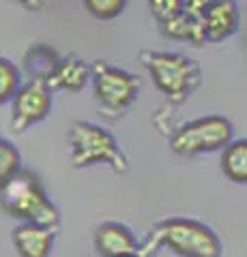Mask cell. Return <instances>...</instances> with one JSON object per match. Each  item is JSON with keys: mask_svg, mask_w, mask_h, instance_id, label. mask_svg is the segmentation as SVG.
Returning <instances> with one entry per match:
<instances>
[{"mask_svg": "<svg viewBox=\"0 0 247 257\" xmlns=\"http://www.w3.org/2000/svg\"><path fill=\"white\" fill-rule=\"evenodd\" d=\"M232 122L224 116H204L183 124L170 138V148L181 157L226 148L232 142Z\"/></svg>", "mask_w": 247, "mask_h": 257, "instance_id": "8992f818", "label": "cell"}, {"mask_svg": "<svg viewBox=\"0 0 247 257\" xmlns=\"http://www.w3.org/2000/svg\"><path fill=\"white\" fill-rule=\"evenodd\" d=\"M52 109V90L45 82L39 79H28L20 86L11 99V128L15 133H22L33 124L50 114Z\"/></svg>", "mask_w": 247, "mask_h": 257, "instance_id": "52a82bcc", "label": "cell"}, {"mask_svg": "<svg viewBox=\"0 0 247 257\" xmlns=\"http://www.w3.org/2000/svg\"><path fill=\"white\" fill-rule=\"evenodd\" d=\"M84 9L97 20H114L123 13L127 0H82Z\"/></svg>", "mask_w": 247, "mask_h": 257, "instance_id": "e0dca14e", "label": "cell"}, {"mask_svg": "<svg viewBox=\"0 0 247 257\" xmlns=\"http://www.w3.org/2000/svg\"><path fill=\"white\" fill-rule=\"evenodd\" d=\"M69 146H71V165L75 170L103 163L114 172H129V159L121 150L118 142L108 128L93 122H73L69 128Z\"/></svg>", "mask_w": 247, "mask_h": 257, "instance_id": "3957f363", "label": "cell"}, {"mask_svg": "<svg viewBox=\"0 0 247 257\" xmlns=\"http://www.w3.org/2000/svg\"><path fill=\"white\" fill-rule=\"evenodd\" d=\"M22 170V155L9 140L0 138V189Z\"/></svg>", "mask_w": 247, "mask_h": 257, "instance_id": "2e32d148", "label": "cell"}, {"mask_svg": "<svg viewBox=\"0 0 247 257\" xmlns=\"http://www.w3.org/2000/svg\"><path fill=\"white\" fill-rule=\"evenodd\" d=\"M170 248L181 257H219L221 242L217 234L200 221L166 219L155 225L148 238L140 244V257H153L157 248Z\"/></svg>", "mask_w": 247, "mask_h": 257, "instance_id": "6da1fadb", "label": "cell"}, {"mask_svg": "<svg viewBox=\"0 0 247 257\" xmlns=\"http://www.w3.org/2000/svg\"><path fill=\"white\" fill-rule=\"evenodd\" d=\"M11 238L20 257H50L56 240V229L35 223H20L13 229Z\"/></svg>", "mask_w": 247, "mask_h": 257, "instance_id": "30bf717a", "label": "cell"}, {"mask_svg": "<svg viewBox=\"0 0 247 257\" xmlns=\"http://www.w3.org/2000/svg\"><path fill=\"white\" fill-rule=\"evenodd\" d=\"M18 3L22 7H26L28 11H39V9H43V3L45 0H18Z\"/></svg>", "mask_w": 247, "mask_h": 257, "instance_id": "ffe728a7", "label": "cell"}, {"mask_svg": "<svg viewBox=\"0 0 247 257\" xmlns=\"http://www.w3.org/2000/svg\"><path fill=\"white\" fill-rule=\"evenodd\" d=\"M181 5H183V13H187V15H191V18L200 20L204 9L211 5V0H181Z\"/></svg>", "mask_w": 247, "mask_h": 257, "instance_id": "d6986e66", "label": "cell"}, {"mask_svg": "<svg viewBox=\"0 0 247 257\" xmlns=\"http://www.w3.org/2000/svg\"><path fill=\"white\" fill-rule=\"evenodd\" d=\"M202 30L206 41H226L238 30V7L234 0H211V5L202 13Z\"/></svg>", "mask_w": 247, "mask_h": 257, "instance_id": "ba28073f", "label": "cell"}, {"mask_svg": "<svg viewBox=\"0 0 247 257\" xmlns=\"http://www.w3.org/2000/svg\"><path fill=\"white\" fill-rule=\"evenodd\" d=\"M125 257H140V255H125Z\"/></svg>", "mask_w": 247, "mask_h": 257, "instance_id": "44dd1931", "label": "cell"}, {"mask_svg": "<svg viewBox=\"0 0 247 257\" xmlns=\"http://www.w3.org/2000/svg\"><path fill=\"white\" fill-rule=\"evenodd\" d=\"M161 26V32L170 39H183V41H189L194 45H204L206 39H204V30H202V22L191 18L187 13H179L177 18H172L168 22L159 24Z\"/></svg>", "mask_w": 247, "mask_h": 257, "instance_id": "4fadbf2b", "label": "cell"}, {"mask_svg": "<svg viewBox=\"0 0 247 257\" xmlns=\"http://www.w3.org/2000/svg\"><path fill=\"white\" fill-rule=\"evenodd\" d=\"M148 9L157 18L159 24L168 22L183 11L181 0H148Z\"/></svg>", "mask_w": 247, "mask_h": 257, "instance_id": "ac0fdd59", "label": "cell"}, {"mask_svg": "<svg viewBox=\"0 0 247 257\" xmlns=\"http://www.w3.org/2000/svg\"><path fill=\"white\" fill-rule=\"evenodd\" d=\"M93 94L103 116H121L131 107L140 94V79L108 62H95L91 67Z\"/></svg>", "mask_w": 247, "mask_h": 257, "instance_id": "5b68a950", "label": "cell"}, {"mask_svg": "<svg viewBox=\"0 0 247 257\" xmlns=\"http://www.w3.org/2000/svg\"><path fill=\"white\" fill-rule=\"evenodd\" d=\"M91 79V67L77 56H65L60 58L56 69L52 71L47 86L50 90H65V92H77L89 84Z\"/></svg>", "mask_w": 247, "mask_h": 257, "instance_id": "8fae6325", "label": "cell"}, {"mask_svg": "<svg viewBox=\"0 0 247 257\" xmlns=\"http://www.w3.org/2000/svg\"><path fill=\"white\" fill-rule=\"evenodd\" d=\"M221 170L228 180L247 184V140H234L224 148Z\"/></svg>", "mask_w": 247, "mask_h": 257, "instance_id": "5bb4252c", "label": "cell"}, {"mask_svg": "<svg viewBox=\"0 0 247 257\" xmlns=\"http://www.w3.org/2000/svg\"><path fill=\"white\" fill-rule=\"evenodd\" d=\"M60 60L58 52L45 43H37L24 54L22 60V71L26 73L28 79H39V82H47L52 71L56 69Z\"/></svg>", "mask_w": 247, "mask_h": 257, "instance_id": "7c38bea8", "label": "cell"}, {"mask_svg": "<svg viewBox=\"0 0 247 257\" xmlns=\"http://www.w3.org/2000/svg\"><path fill=\"white\" fill-rule=\"evenodd\" d=\"M142 64L148 69L159 92L172 103L187 101L196 88L202 84L200 67L187 58L185 54H170V52H142Z\"/></svg>", "mask_w": 247, "mask_h": 257, "instance_id": "277c9868", "label": "cell"}, {"mask_svg": "<svg viewBox=\"0 0 247 257\" xmlns=\"http://www.w3.org/2000/svg\"><path fill=\"white\" fill-rule=\"evenodd\" d=\"M22 86V71L11 60L0 56V105L9 103Z\"/></svg>", "mask_w": 247, "mask_h": 257, "instance_id": "9a60e30c", "label": "cell"}, {"mask_svg": "<svg viewBox=\"0 0 247 257\" xmlns=\"http://www.w3.org/2000/svg\"><path fill=\"white\" fill-rule=\"evenodd\" d=\"M0 208L22 223H35L50 229L60 225L56 204L47 197L39 176L28 170H20L0 189Z\"/></svg>", "mask_w": 247, "mask_h": 257, "instance_id": "7a4b0ae2", "label": "cell"}, {"mask_svg": "<svg viewBox=\"0 0 247 257\" xmlns=\"http://www.w3.org/2000/svg\"><path fill=\"white\" fill-rule=\"evenodd\" d=\"M95 248L101 257H125L138 255L140 242L135 240L129 227L114 221H106L95 231Z\"/></svg>", "mask_w": 247, "mask_h": 257, "instance_id": "9c48e42d", "label": "cell"}]
</instances>
